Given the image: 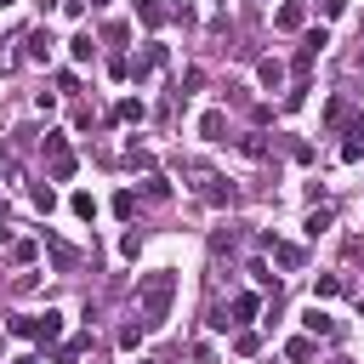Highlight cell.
I'll return each instance as SVG.
<instances>
[{"mask_svg": "<svg viewBox=\"0 0 364 364\" xmlns=\"http://www.w3.org/2000/svg\"><path fill=\"white\" fill-rule=\"evenodd\" d=\"M40 148H46V159H51V154H68V136H63V131H46Z\"/></svg>", "mask_w": 364, "mask_h": 364, "instance_id": "cell-27", "label": "cell"}, {"mask_svg": "<svg viewBox=\"0 0 364 364\" xmlns=\"http://www.w3.org/2000/svg\"><path fill=\"white\" fill-rule=\"evenodd\" d=\"M114 216H119V222H131V216H136V193H131V188H119V193H114Z\"/></svg>", "mask_w": 364, "mask_h": 364, "instance_id": "cell-25", "label": "cell"}, {"mask_svg": "<svg viewBox=\"0 0 364 364\" xmlns=\"http://www.w3.org/2000/svg\"><path fill=\"white\" fill-rule=\"evenodd\" d=\"M228 313H233V324H245V318H256V313H262V296H250V290H245V296H233V301H228Z\"/></svg>", "mask_w": 364, "mask_h": 364, "instance_id": "cell-16", "label": "cell"}, {"mask_svg": "<svg viewBox=\"0 0 364 364\" xmlns=\"http://www.w3.org/2000/svg\"><path fill=\"white\" fill-rule=\"evenodd\" d=\"M250 279H256V284H262V290H273V296H279V279H273V273H267V262H250Z\"/></svg>", "mask_w": 364, "mask_h": 364, "instance_id": "cell-30", "label": "cell"}, {"mask_svg": "<svg viewBox=\"0 0 364 364\" xmlns=\"http://www.w3.org/2000/svg\"><path fill=\"white\" fill-rule=\"evenodd\" d=\"M233 353H239V358L262 353V336H256V330H233Z\"/></svg>", "mask_w": 364, "mask_h": 364, "instance_id": "cell-23", "label": "cell"}, {"mask_svg": "<svg viewBox=\"0 0 364 364\" xmlns=\"http://www.w3.org/2000/svg\"><path fill=\"white\" fill-rule=\"evenodd\" d=\"M341 136H347V142H341V159H347V165H358V159H364V125H347Z\"/></svg>", "mask_w": 364, "mask_h": 364, "instance_id": "cell-17", "label": "cell"}, {"mask_svg": "<svg viewBox=\"0 0 364 364\" xmlns=\"http://www.w3.org/2000/svg\"><path fill=\"white\" fill-rule=\"evenodd\" d=\"M125 34H131L125 23H108V28H102V40H108V46H125Z\"/></svg>", "mask_w": 364, "mask_h": 364, "instance_id": "cell-35", "label": "cell"}, {"mask_svg": "<svg viewBox=\"0 0 364 364\" xmlns=\"http://www.w3.org/2000/svg\"><path fill=\"white\" fill-rule=\"evenodd\" d=\"M11 364H40V358H11Z\"/></svg>", "mask_w": 364, "mask_h": 364, "instance_id": "cell-38", "label": "cell"}, {"mask_svg": "<svg viewBox=\"0 0 364 364\" xmlns=\"http://www.w3.org/2000/svg\"><path fill=\"white\" fill-rule=\"evenodd\" d=\"M347 11V0H324V17H341Z\"/></svg>", "mask_w": 364, "mask_h": 364, "instance_id": "cell-36", "label": "cell"}, {"mask_svg": "<svg viewBox=\"0 0 364 364\" xmlns=\"http://www.w3.org/2000/svg\"><path fill=\"white\" fill-rule=\"evenodd\" d=\"M267 250H273V262H279V267H301V262H307V250H301V245H279V239H267Z\"/></svg>", "mask_w": 364, "mask_h": 364, "instance_id": "cell-15", "label": "cell"}, {"mask_svg": "<svg viewBox=\"0 0 364 364\" xmlns=\"http://www.w3.org/2000/svg\"><path fill=\"white\" fill-rule=\"evenodd\" d=\"M142 114H148V108H142V97H119V102H114V114H108V119H119V125H136V119H142Z\"/></svg>", "mask_w": 364, "mask_h": 364, "instance_id": "cell-14", "label": "cell"}, {"mask_svg": "<svg viewBox=\"0 0 364 364\" xmlns=\"http://www.w3.org/2000/svg\"><path fill=\"white\" fill-rule=\"evenodd\" d=\"M125 159H131V165H142V171H154V154H148V148H136V142L125 148Z\"/></svg>", "mask_w": 364, "mask_h": 364, "instance_id": "cell-33", "label": "cell"}, {"mask_svg": "<svg viewBox=\"0 0 364 364\" xmlns=\"http://www.w3.org/2000/svg\"><path fill=\"white\" fill-rule=\"evenodd\" d=\"M142 336H148L142 324H125V330H119V347H125V353H136V347H142Z\"/></svg>", "mask_w": 364, "mask_h": 364, "instance_id": "cell-31", "label": "cell"}, {"mask_svg": "<svg viewBox=\"0 0 364 364\" xmlns=\"http://www.w3.org/2000/svg\"><path fill=\"white\" fill-rule=\"evenodd\" d=\"M324 228H330V205H318V210H313V216H307V239H318V233H324Z\"/></svg>", "mask_w": 364, "mask_h": 364, "instance_id": "cell-29", "label": "cell"}, {"mask_svg": "<svg viewBox=\"0 0 364 364\" xmlns=\"http://www.w3.org/2000/svg\"><path fill=\"white\" fill-rule=\"evenodd\" d=\"M34 256H40L34 239H17V245H11V262H34Z\"/></svg>", "mask_w": 364, "mask_h": 364, "instance_id": "cell-32", "label": "cell"}, {"mask_svg": "<svg viewBox=\"0 0 364 364\" xmlns=\"http://www.w3.org/2000/svg\"><path fill=\"white\" fill-rule=\"evenodd\" d=\"M74 171H80V159H74V154H51V182H68Z\"/></svg>", "mask_w": 364, "mask_h": 364, "instance_id": "cell-21", "label": "cell"}, {"mask_svg": "<svg viewBox=\"0 0 364 364\" xmlns=\"http://www.w3.org/2000/svg\"><path fill=\"white\" fill-rule=\"evenodd\" d=\"M301 324H307V336H336V318H330V313H324L318 301H313V307L301 313Z\"/></svg>", "mask_w": 364, "mask_h": 364, "instance_id": "cell-11", "label": "cell"}, {"mask_svg": "<svg viewBox=\"0 0 364 364\" xmlns=\"http://www.w3.org/2000/svg\"><path fill=\"white\" fill-rule=\"evenodd\" d=\"M358 318H364V296H358Z\"/></svg>", "mask_w": 364, "mask_h": 364, "instance_id": "cell-39", "label": "cell"}, {"mask_svg": "<svg viewBox=\"0 0 364 364\" xmlns=\"http://www.w3.org/2000/svg\"><path fill=\"white\" fill-rule=\"evenodd\" d=\"M142 199H171V182H165L159 171H148V176H142Z\"/></svg>", "mask_w": 364, "mask_h": 364, "instance_id": "cell-22", "label": "cell"}, {"mask_svg": "<svg viewBox=\"0 0 364 364\" xmlns=\"http://www.w3.org/2000/svg\"><path fill=\"white\" fill-rule=\"evenodd\" d=\"M239 148H245L250 159H267V142H262V131H250V136H239Z\"/></svg>", "mask_w": 364, "mask_h": 364, "instance_id": "cell-28", "label": "cell"}, {"mask_svg": "<svg viewBox=\"0 0 364 364\" xmlns=\"http://www.w3.org/2000/svg\"><path fill=\"white\" fill-rule=\"evenodd\" d=\"M324 46H330V34H324V28H307V34H301V46H296V74H307V68H313V57H318Z\"/></svg>", "mask_w": 364, "mask_h": 364, "instance_id": "cell-5", "label": "cell"}, {"mask_svg": "<svg viewBox=\"0 0 364 364\" xmlns=\"http://www.w3.org/2000/svg\"><path fill=\"white\" fill-rule=\"evenodd\" d=\"M0 6H11V0H0Z\"/></svg>", "mask_w": 364, "mask_h": 364, "instance_id": "cell-44", "label": "cell"}, {"mask_svg": "<svg viewBox=\"0 0 364 364\" xmlns=\"http://www.w3.org/2000/svg\"><path fill=\"white\" fill-rule=\"evenodd\" d=\"M142 364H154V358H142Z\"/></svg>", "mask_w": 364, "mask_h": 364, "instance_id": "cell-43", "label": "cell"}, {"mask_svg": "<svg viewBox=\"0 0 364 364\" xmlns=\"http://www.w3.org/2000/svg\"><path fill=\"white\" fill-rule=\"evenodd\" d=\"M68 210H74L80 222H91V216H97V199H91V193H74V199H68Z\"/></svg>", "mask_w": 364, "mask_h": 364, "instance_id": "cell-26", "label": "cell"}, {"mask_svg": "<svg viewBox=\"0 0 364 364\" xmlns=\"http://www.w3.org/2000/svg\"><path fill=\"white\" fill-rule=\"evenodd\" d=\"M199 136H205V142H228V114H222V108L199 114Z\"/></svg>", "mask_w": 364, "mask_h": 364, "instance_id": "cell-9", "label": "cell"}, {"mask_svg": "<svg viewBox=\"0 0 364 364\" xmlns=\"http://www.w3.org/2000/svg\"><path fill=\"white\" fill-rule=\"evenodd\" d=\"M85 353H91V336H74V341H63V347L51 353V364H80Z\"/></svg>", "mask_w": 364, "mask_h": 364, "instance_id": "cell-12", "label": "cell"}, {"mask_svg": "<svg viewBox=\"0 0 364 364\" xmlns=\"http://www.w3.org/2000/svg\"><path fill=\"white\" fill-rule=\"evenodd\" d=\"M68 57H74V63H91V57H97V40H91V34H74V40H68Z\"/></svg>", "mask_w": 364, "mask_h": 364, "instance_id": "cell-20", "label": "cell"}, {"mask_svg": "<svg viewBox=\"0 0 364 364\" xmlns=\"http://www.w3.org/2000/svg\"><path fill=\"white\" fill-rule=\"evenodd\" d=\"M136 250H142V233H125V239H119V256H125V262H136Z\"/></svg>", "mask_w": 364, "mask_h": 364, "instance_id": "cell-34", "label": "cell"}, {"mask_svg": "<svg viewBox=\"0 0 364 364\" xmlns=\"http://www.w3.org/2000/svg\"><path fill=\"white\" fill-rule=\"evenodd\" d=\"M11 336H23V341H57L63 336V313L57 307H46V313H28V318H11Z\"/></svg>", "mask_w": 364, "mask_h": 364, "instance_id": "cell-2", "label": "cell"}, {"mask_svg": "<svg viewBox=\"0 0 364 364\" xmlns=\"http://www.w3.org/2000/svg\"><path fill=\"white\" fill-rule=\"evenodd\" d=\"M165 63H171V51H165V46H159V40H148V46H142V57H136V63H131V80H136V85H142V80H154V74H159V68H165Z\"/></svg>", "mask_w": 364, "mask_h": 364, "instance_id": "cell-4", "label": "cell"}, {"mask_svg": "<svg viewBox=\"0 0 364 364\" xmlns=\"http://www.w3.org/2000/svg\"><path fill=\"white\" fill-rule=\"evenodd\" d=\"M136 17H142V28H159V23L171 17V11H165L159 0H142V6H136Z\"/></svg>", "mask_w": 364, "mask_h": 364, "instance_id": "cell-24", "label": "cell"}, {"mask_svg": "<svg viewBox=\"0 0 364 364\" xmlns=\"http://www.w3.org/2000/svg\"><path fill=\"white\" fill-rule=\"evenodd\" d=\"M330 364H353V358H330Z\"/></svg>", "mask_w": 364, "mask_h": 364, "instance_id": "cell-40", "label": "cell"}, {"mask_svg": "<svg viewBox=\"0 0 364 364\" xmlns=\"http://www.w3.org/2000/svg\"><path fill=\"white\" fill-rule=\"evenodd\" d=\"M46 250H51V262H57L63 273H68V267H80V250H74V245H63V239H46Z\"/></svg>", "mask_w": 364, "mask_h": 364, "instance_id": "cell-18", "label": "cell"}, {"mask_svg": "<svg viewBox=\"0 0 364 364\" xmlns=\"http://www.w3.org/2000/svg\"><path fill=\"white\" fill-rule=\"evenodd\" d=\"M188 176H193V193H199L205 205H233V182H228V176H216V171H205V165H188Z\"/></svg>", "mask_w": 364, "mask_h": 364, "instance_id": "cell-3", "label": "cell"}, {"mask_svg": "<svg viewBox=\"0 0 364 364\" xmlns=\"http://www.w3.org/2000/svg\"><path fill=\"white\" fill-rule=\"evenodd\" d=\"M353 68H364V46H358V51H353Z\"/></svg>", "mask_w": 364, "mask_h": 364, "instance_id": "cell-37", "label": "cell"}, {"mask_svg": "<svg viewBox=\"0 0 364 364\" xmlns=\"http://www.w3.org/2000/svg\"><path fill=\"white\" fill-rule=\"evenodd\" d=\"M256 80H262L267 91H279V85H284V63H279V57H262V63H256Z\"/></svg>", "mask_w": 364, "mask_h": 364, "instance_id": "cell-13", "label": "cell"}, {"mask_svg": "<svg viewBox=\"0 0 364 364\" xmlns=\"http://www.w3.org/2000/svg\"><path fill=\"white\" fill-rule=\"evenodd\" d=\"M171 296H176V273L171 267H154L136 279V313H142V330H159L171 318Z\"/></svg>", "mask_w": 364, "mask_h": 364, "instance_id": "cell-1", "label": "cell"}, {"mask_svg": "<svg viewBox=\"0 0 364 364\" xmlns=\"http://www.w3.org/2000/svg\"><path fill=\"white\" fill-rule=\"evenodd\" d=\"M51 46H57L51 28H28V34H23V57H28V63H51Z\"/></svg>", "mask_w": 364, "mask_h": 364, "instance_id": "cell-6", "label": "cell"}, {"mask_svg": "<svg viewBox=\"0 0 364 364\" xmlns=\"http://www.w3.org/2000/svg\"><path fill=\"white\" fill-rule=\"evenodd\" d=\"M273 28H284V34H296V28H307V6H301V0H284V6L273 11Z\"/></svg>", "mask_w": 364, "mask_h": 364, "instance_id": "cell-7", "label": "cell"}, {"mask_svg": "<svg viewBox=\"0 0 364 364\" xmlns=\"http://www.w3.org/2000/svg\"><path fill=\"white\" fill-rule=\"evenodd\" d=\"M284 358H290V364L318 358V336H290V341H284Z\"/></svg>", "mask_w": 364, "mask_h": 364, "instance_id": "cell-10", "label": "cell"}, {"mask_svg": "<svg viewBox=\"0 0 364 364\" xmlns=\"http://www.w3.org/2000/svg\"><path fill=\"white\" fill-rule=\"evenodd\" d=\"M91 6H108V0H91Z\"/></svg>", "mask_w": 364, "mask_h": 364, "instance_id": "cell-41", "label": "cell"}, {"mask_svg": "<svg viewBox=\"0 0 364 364\" xmlns=\"http://www.w3.org/2000/svg\"><path fill=\"white\" fill-rule=\"evenodd\" d=\"M324 125H330V131L358 125V119H353V102H347V97H330V102H324Z\"/></svg>", "mask_w": 364, "mask_h": 364, "instance_id": "cell-8", "label": "cell"}, {"mask_svg": "<svg viewBox=\"0 0 364 364\" xmlns=\"http://www.w3.org/2000/svg\"><path fill=\"white\" fill-rule=\"evenodd\" d=\"M0 216H6V199H0Z\"/></svg>", "mask_w": 364, "mask_h": 364, "instance_id": "cell-42", "label": "cell"}, {"mask_svg": "<svg viewBox=\"0 0 364 364\" xmlns=\"http://www.w3.org/2000/svg\"><path fill=\"white\" fill-rule=\"evenodd\" d=\"M341 290H347L341 273H318V279H313V296H318V301H330V296H341Z\"/></svg>", "mask_w": 364, "mask_h": 364, "instance_id": "cell-19", "label": "cell"}]
</instances>
